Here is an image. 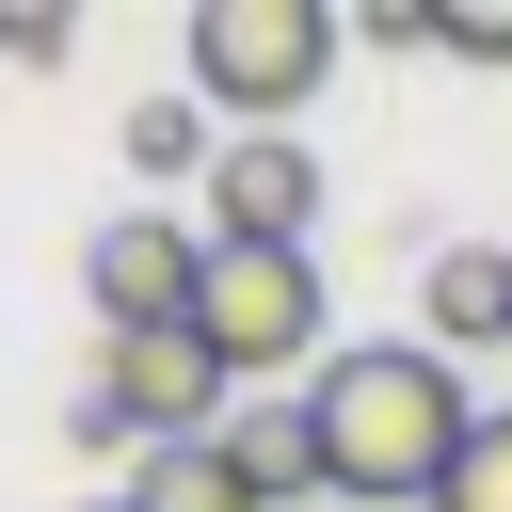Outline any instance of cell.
<instances>
[{"label":"cell","mask_w":512,"mask_h":512,"mask_svg":"<svg viewBox=\"0 0 512 512\" xmlns=\"http://www.w3.org/2000/svg\"><path fill=\"white\" fill-rule=\"evenodd\" d=\"M224 464L256 480V512H320V432H304V400H256V416H224Z\"/></svg>","instance_id":"ba28073f"},{"label":"cell","mask_w":512,"mask_h":512,"mask_svg":"<svg viewBox=\"0 0 512 512\" xmlns=\"http://www.w3.org/2000/svg\"><path fill=\"white\" fill-rule=\"evenodd\" d=\"M192 272H208V240H192L176 208H112V224H96V256H80V288H96V320H112V336L192 320Z\"/></svg>","instance_id":"8992f818"},{"label":"cell","mask_w":512,"mask_h":512,"mask_svg":"<svg viewBox=\"0 0 512 512\" xmlns=\"http://www.w3.org/2000/svg\"><path fill=\"white\" fill-rule=\"evenodd\" d=\"M432 48L448 64H512V0H432Z\"/></svg>","instance_id":"7c38bea8"},{"label":"cell","mask_w":512,"mask_h":512,"mask_svg":"<svg viewBox=\"0 0 512 512\" xmlns=\"http://www.w3.org/2000/svg\"><path fill=\"white\" fill-rule=\"evenodd\" d=\"M208 240L304 256V240H320V160H304L288 128H224V160H208Z\"/></svg>","instance_id":"5b68a950"},{"label":"cell","mask_w":512,"mask_h":512,"mask_svg":"<svg viewBox=\"0 0 512 512\" xmlns=\"http://www.w3.org/2000/svg\"><path fill=\"white\" fill-rule=\"evenodd\" d=\"M192 336H208L224 384L304 368V352H320V256H240V240H208V272H192Z\"/></svg>","instance_id":"3957f363"},{"label":"cell","mask_w":512,"mask_h":512,"mask_svg":"<svg viewBox=\"0 0 512 512\" xmlns=\"http://www.w3.org/2000/svg\"><path fill=\"white\" fill-rule=\"evenodd\" d=\"M96 512H128V496H96Z\"/></svg>","instance_id":"5bb4252c"},{"label":"cell","mask_w":512,"mask_h":512,"mask_svg":"<svg viewBox=\"0 0 512 512\" xmlns=\"http://www.w3.org/2000/svg\"><path fill=\"white\" fill-rule=\"evenodd\" d=\"M64 48H80L64 0H0V64H64Z\"/></svg>","instance_id":"4fadbf2b"},{"label":"cell","mask_w":512,"mask_h":512,"mask_svg":"<svg viewBox=\"0 0 512 512\" xmlns=\"http://www.w3.org/2000/svg\"><path fill=\"white\" fill-rule=\"evenodd\" d=\"M224 160V128H192V96H144L128 112V176H208Z\"/></svg>","instance_id":"30bf717a"},{"label":"cell","mask_w":512,"mask_h":512,"mask_svg":"<svg viewBox=\"0 0 512 512\" xmlns=\"http://www.w3.org/2000/svg\"><path fill=\"white\" fill-rule=\"evenodd\" d=\"M112 496H128V512H256V480L224 464V432H208V448H144Z\"/></svg>","instance_id":"9c48e42d"},{"label":"cell","mask_w":512,"mask_h":512,"mask_svg":"<svg viewBox=\"0 0 512 512\" xmlns=\"http://www.w3.org/2000/svg\"><path fill=\"white\" fill-rule=\"evenodd\" d=\"M416 336L464 368V352H512V240H464V256H432L416 272Z\"/></svg>","instance_id":"52a82bcc"},{"label":"cell","mask_w":512,"mask_h":512,"mask_svg":"<svg viewBox=\"0 0 512 512\" xmlns=\"http://www.w3.org/2000/svg\"><path fill=\"white\" fill-rule=\"evenodd\" d=\"M96 400L128 416V448H208V432H224V368H208V336H192V320L112 336V352H96Z\"/></svg>","instance_id":"277c9868"},{"label":"cell","mask_w":512,"mask_h":512,"mask_svg":"<svg viewBox=\"0 0 512 512\" xmlns=\"http://www.w3.org/2000/svg\"><path fill=\"white\" fill-rule=\"evenodd\" d=\"M304 432H320V496H352V512H432L448 464H464V432H480V400H464V368H448L432 336H352V352H320Z\"/></svg>","instance_id":"6da1fadb"},{"label":"cell","mask_w":512,"mask_h":512,"mask_svg":"<svg viewBox=\"0 0 512 512\" xmlns=\"http://www.w3.org/2000/svg\"><path fill=\"white\" fill-rule=\"evenodd\" d=\"M336 48H352L336 0H192V112L272 128V112H304L336 80Z\"/></svg>","instance_id":"7a4b0ae2"},{"label":"cell","mask_w":512,"mask_h":512,"mask_svg":"<svg viewBox=\"0 0 512 512\" xmlns=\"http://www.w3.org/2000/svg\"><path fill=\"white\" fill-rule=\"evenodd\" d=\"M432 512H512V416H480L464 432V464H448V496Z\"/></svg>","instance_id":"8fae6325"}]
</instances>
